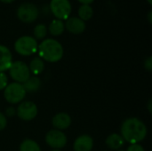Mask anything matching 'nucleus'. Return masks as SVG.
I'll list each match as a JSON object with an SVG mask.
<instances>
[{
	"instance_id": "4468645a",
	"label": "nucleus",
	"mask_w": 152,
	"mask_h": 151,
	"mask_svg": "<svg viewBox=\"0 0 152 151\" xmlns=\"http://www.w3.org/2000/svg\"><path fill=\"white\" fill-rule=\"evenodd\" d=\"M125 144V141L121 135L118 133H112L106 139V145L108 148L113 150H118L122 149Z\"/></svg>"
},
{
	"instance_id": "f3484780",
	"label": "nucleus",
	"mask_w": 152,
	"mask_h": 151,
	"mask_svg": "<svg viewBox=\"0 0 152 151\" xmlns=\"http://www.w3.org/2000/svg\"><path fill=\"white\" fill-rule=\"evenodd\" d=\"M65 25L62 20L55 19L49 25V31L53 36H60L63 33Z\"/></svg>"
},
{
	"instance_id": "ddd939ff",
	"label": "nucleus",
	"mask_w": 152,
	"mask_h": 151,
	"mask_svg": "<svg viewBox=\"0 0 152 151\" xmlns=\"http://www.w3.org/2000/svg\"><path fill=\"white\" fill-rule=\"evenodd\" d=\"M12 63L11 51L4 45L0 44V72L8 70Z\"/></svg>"
},
{
	"instance_id": "39448f33",
	"label": "nucleus",
	"mask_w": 152,
	"mask_h": 151,
	"mask_svg": "<svg viewBox=\"0 0 152 151\" xmlns=\"http://www.w3.org/2000/svg\"><path fill=\"white\" fill-rule=\"evenodd\" d=\"M16 13L20 20L25 23H30L37 19L38 9L36 4L29 2H25L20 4Z\"/></svg>"
},
{
	"instance_id": "473e14b6",
	"label": "nucleus",
	"mask_w": 152,
	"mask_h": 151,
	"mask_svg": "<svg viewBox=\"0 0 152 151\" xmlns=\"http://www.w3.org/2000/svg\"><path fill=\"white\" fill-rule=\"evenodd\" d=\"M105 151H106V150H105Z\"/></svg>"
},
{
	"instance_id": "1a4fd4ad",
	"label": "nucleus",
	"mask_w": 152,
	"mask_h": 151,
	"mask_svg": "<svg viewBox=\"0 0 152 151\" xmlns=\"http://www.w3.org/2000/svg\"><path fill=\"white\" fill-rule=\"evenodd\" d=\"M37 107L32 101H22L16 109L18 117L23 121H31L37 115Z\"/></svg>"
},
{
	"instance_id": "0eeeda50",
	"label": "nucleus",
	"mask_w": 152,
	"mask_h": 151,
	"mask_svg": "<svg viewBox=\"0 0 152 151\" xmlns=\"http://www.w3.org/2000/svg\"><path fill=\"white\" fill-rule=\"evenodd\" d=\"M50 9L58 20H67L71 13V4L69 0H51Z\"/></svg>"
},
{
	"instance_id": "412c9836",
	"label": "nucleus",
	"mask_w": 152,
	"mask_h": 151,
	"mask_svg": "<svg viewBox=\"0 0 152 151\" xmlns=\"http://www.w3.org/2000/svg\"><path fill=\"white\" fill-rule=\"evenodd\" d=\"M8 85V77L4 72H0V91L4 90Z\"/></svg>"
},
{
	"instance_id": "423d86ee",
	"label": "nucleus",
	"mask_w": 152,
	"mask_h": 151,
	"mask_svg": "<svg viewBox=\"0 0 152 151\" xmlns=\"http://www.w3.org/2000/svg\"><path fill=\"white\" fill-rule=\"evenodd\" d=\"M8 70L10 71V76L12 79H13L16 83L23 84L30 77L28 66L21 61L12 62Z\"/></svg>"
},
{
	"instance_id": "f257e3e1",
	"label": "nucleus",
	"mask_w": 152,
	"mask_h": 151,
	"mask_svg": "<svg viewBox=\"0 0 152 151\" xmlns=\"http://www.w3.org/2000/svg\"><path fill=\"white\" fill-rule=\"evenodd\" d=\"M147 126L136 117L126 119L121 125V136L130 144H138L147 136Z\"/></svg>"
},
{
	"instance_id": "4be33fe9",
	"label": "nucleus",
	"mask_w": 152,
	"mask_h": 151,
	"mask_svg": "<svg viewBox=\"0 0 152 151\" xmlns=\"http://www.w3.org/2000/svg\"><path fill=\"white\" fill-rule=\"evenodd\" d=\"M126 151H145L143 147L140 144H131L128 148Z\"/></svg>"
},
{
	"instance_id": "7ed1b4c3",
	"label": "nucleus",
	"mask_w": 152,
	"mask_h": 151,
	"mask_svg": "<svg viewBox=\"0 0 152 151\" xmlns=\"http://www.w3.org/2000/svg\"><path fill=\"white\" fill-rule=\"evenodd\" d=\"M37 41L30 36H22L14 43L15 51L22 56H29L37 51Z\"/></svg>"
},
{
	"instance_id": "6ab92c4d",
	"label": "nucleus",
	"mask_w": 152,
	"mask_h": 151,
	"mask_svg": "<svg viewBox=\"0 0 152 151\" xmlns=\"http://www.w3.org/2000/svg\"><path fill=\"white\" fill-rule=\"evenodd\" d=\"M20 151H41V149L35 141L27 139L20 143Z\"/></svg>"
},
{
	"instance_id": "b1692460",
	"label": "nucleus",
	"mask_w": 152,
	"mask_h": 151,
	"mask_svg": "<svg viewBox=\"0 0 152 151\" xmlns=\"http://www.w3.org/2000/svg\"><path fill=\"white\" fill-rule=\"evenodd\" d=\"M144 68L149 71V72H151L152 70V57L151 56H150V57H148L146 60H145V61H144Z\"/></svg>"
},
{
	"instance_id": "a878e982",
	"label": "nucleus",
	"mask_w": 152,
	"mask_h": 151,
	"mask_svg": "<svg viewBox=\"0 0 152 151\" xmlns=\"http://www.w3.org/2000/svg\"><path fill=\"white\" fill-rule=\"evenodd\" d=\"M78 2H80L83 4H90L91 3H93L94 0H77Z\"/></svg>"
},
{
	"instance_id": "dca6fc26",
	"label": "nucleus",
	"mask_w": 152,
	"mask_h": 151,
	"mask_svg": "<svg viewBox=\"0 0 152 151\" xmlns=\"http://www.w3.org/2000/svg\"><path fill=\"white\" fill-rule=\"evenodd\" d=\"M30 73H33L35 76L41 74L45 69V62L40 57H35L31 60L28 66Z\"/></svg>"
},
{
	"instance_id": "c85d7f7f",
	"label": "nucleus",
	"mask_w": 152,
	"mask_h": 151,
	"mask_svg": "<svg viewBox=\"0 0 152 151\" xmlns=\"http://www.w3.org/2000/svg\"><path fill=\"white\" fill-rule=\"evenodd\" d=\"M0 1L3 2V3H12V2H13L15 0H0Z\"/></svg>"
},
{
	"instance_id": "6e6552de",
	"label": "nucleus",
	"mask_w": 152,
	"mask_h": 151,
	"mask_svg": "<svg viewBox=\"0 0 152 151\" xmlns=\"http://www.w3.org/2000/svg\"><path fill=\"white\" fill-rule=\"evenodd\" d=\"M45 142L54 150H61L67 144V136L62 131L53 129L46 133Z\"/></svg>"
},
{
	"instance_id": "a211bd4d",
	"label": "nucleus",
	"mask_w": 152,
	"mask_h": 151,
	"mask_svg": "<svg viewBox=\"0 0 152 151\" xmlns=\"http://www.w3.org/2000/svg\"><path fill=\"white\" fill-rule=\"evenodd\" d=\"M94 15V10L90 4H81L78 8V18L82 20H89Z\"/></svg>"
},
{
	"instance_id": "c756f323",
	"label": "nucleus",
	"mask_w": 152,
	"mask_h": 151,
	"mask_svg": "<svg viewBox=\"0 0 152 151\" xmlns=\"http://www.w3.org/2000/svg\"><path fill=\"white\" fill-rule=\"evenodd\" d=\"M147 1H148V3H149L150 4H152V0H147Z\"/></svg>"
},
{
	"instance_id": "9b49d317",
	"label": "nucleus",
	"mask_w": 152,
	"mask_h": 151,
	"mask_svg": "<svg viewBox=\"0 0 152 151\" xmlns=\"http://www.w3.org/2000/svg\"><path fill=\"white\" fill-rule=\"evenodd\" d=\"M94 147V140L91 136L84 134L78 136L73 145L74 151H92Z\"/></svg>"
},
{
	"instance_id": "f03ea898",
	"label": "nucleus",
	"mask_w": 152,
	"mask_h": 151,
	"mask_svg": "<svg viewBox=\"0 0 152 151\" xmlns=\"http://www.w3.org/2000/svg\"><path fill=\"white\" fill-rule=\"evenodd\" d=\"M39 57L48 62H57L63 56V47L60 42L53 38L43 40L37 47Z\"/></svg>"
},
{
	"instance_id": "9d476101",
	"label": "nucleus",
	"mask_w": 152,
	"mask_h": 151,
	"mask_svg": "<svg viewBox=\"0 0 152 151\" xmlns=\"http://www.w3.org/2000/svg\"><path fill=\"white\" fill-rule=\"evenodd\" d=\"M64 25L69 32L75 34V35L81 34L86 29V22L82 20L80 18L76 17V16L69 17L66 20V23Z\"/></svg>"
},
{
	"instance_id": "bb28decb",
	"label": "nucleus",
	"mask_w": 152,
	"mask_h": 151,
	"mask_svg": "<svg viewBox=\"0 0 152 151\" xmlns=\"http://www.w3.org/2000/svg\"><path fill=\"white\" fill-rule=\"evenodd\" d=\"M148 19H149V21H150V23H151L152 22V12L151 11H150V12H149Z\"/></svg>"
},
{
	"instance_id": "aec40b11",
	"label": "nucleus",
	"mask_w": 152,
	"mask_h": 151,
	"mask_svg": "<svg viewBox=\"0 0 152 151\" xmlns=\"http://www.w3.org/2000/svg\"><path fill=\"white\" fill-rule=\"evenodd\" d=\"M33 33H34V38L37 40V39H44L47 34V28H46V26L43 23H39L37 24L35 28H34V30H33Z\"/></svg>"
},
{
	"instance_id": "f8f14e48",
	"label": "nucleus",
	"mask_w": 152,
	"mask_h": 151,
	"mask_svg": "<svg viewBox=\"0 0 152 151\" xmlns=\"http://www.w3.org/2000/svg\"><path fill=\"white\" fill-rule=\"evenodd\" d=\"M70 124H71V118L69 115L64 112L56 114L52 119L53 126L59 131L66 130L67 128L69 127Z\"/></svg>"
},
{
	"instance_id": "20e7f679",
	"label": "nucleus",
	"mask_w": 152,
	"mask_h": 151,
	"mask_svg": "<svg viewBox=\"0 0 152 151\" xmlns=\"http://www.w3.org/2000/svg\"><path fill=\"white\" fill-rule=\"evenodd\" d=\"M26 92L20 83H11L4 89V97L5 101L11 104H17L23 101L25 98Z\"/></svg>"
},
{
	"instance_id": "393cba45",
	"label": "nucleus",
	"mask_w": 152,
	"mask_h": 151,
	"mask_svg": "<svg viewBox=\"0 0 152 151\" xmlns=\"http://www.w3.org/2000/svg\"><path fill=\"white\" fill-rule=\"evenodd\" d=\"M16 114V109L14 107H9L6 109L5 110V115L9 117H13L14 115Z\"/></svg>"
},
{
	"instance_id": "2f4dec72",
	"label": "nucleus",
	"mask_w": 152,
	"mask_h": 151,
	"mask_svg": "<svg viewBox=\"0 0 152 151\" xmlns=\"http://www.w3.org/2000/svg\"><path fill=\"white\" fill-rule=\"evenodd\" d=\"M52 151H61V150H52Z\"/></svg>"
},
{
	"instance_id": "7c9ffc66",
	"label": "nucleus",
	"mask_w": 152,
	"mask_h": 151,
	"mask_svg": "<svg viewBox=\"0 0 152 151\" xmlns=\"http://www.w3.org/2000/svg\"><path fill=\"white\" fill-rule=\"evenodd\" d=\"M117 151H125L124 150H122V149H120V150H118Z\"/></svg>"
},
{
	"instance_id": "5701e85b",
	"label": "nucleus",
	"mask_w": 152,
	"mask_h": 151,
	"mask_svg": "<svg viewBox=\"0 0 152 151\" xmlns=\"http://www.w3.org/2000/svg\"><path fill=\"white\" fill-rule=\"evenodd\" d=\"M6 125H7L6 117H5V116L3 113L0 112V131L4 130L6 127Z\"/></svg>"
},
{
	"instance_id": "cd10ccee",
	"label": "nucleus",
	"mask_w": 152,
	"mask_h": 151,
	"mask_svg": "<svg viewBox=\"0 0 152 151\" xmlns=\"http://www.w3.org/2000/svg\"><path fill=\"white\" fill-rule=\"evenodd\" d=\"M148 109H149V111H150V113H151V100H150V101H149V106H148Z\"/></svg>"
},
{
	"instance_id": "2eb2a0df",
	"label": "nucleus",
	"mask_w": 152,
	"mask_h": 151,
	"mask_svg": "<svg viewBox=\"0 0 152 151\" xmlns=\"http://www.w3.org/2000/svg\"><path fill=\"white\" fill-rule=\"evenodd\" d=\"M22 86L27 93H34L37 92L40 86H41V81L38 77H30L28 80H26L23 84Z\"/></svg>"
}]
</instances>
